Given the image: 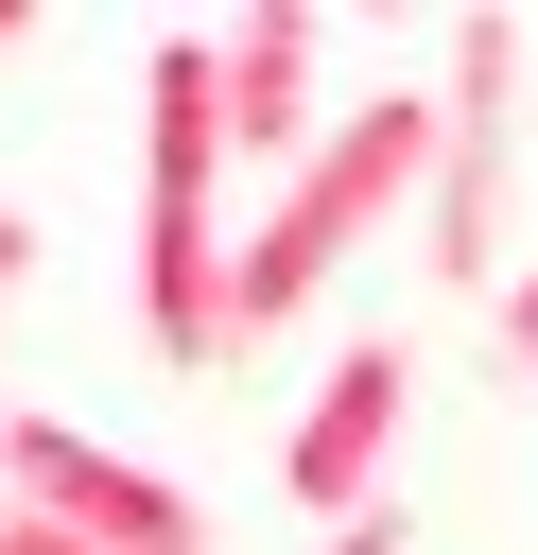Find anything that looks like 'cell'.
<instances>
[{"label": "cell", "instance_id": "10", "mask_svg": "<svg viewBox=\"0 0 538 555\" xmlns=\"http://www.w3.org/2000/svg\"><path fill=\"white\" fill-rule=\"evenodd\" d=\"M17 278H35V225H17V208H0V295H17Z\"/></svg>", "mask_w": 538, "mask_h": 555}, {"label": "cell", "instance_id": "3", "mask_svg": "<svg viewBox=\"0 0 538 555\" xmlns=\"http://www.w3.org/2000/svg\"><path fill=\"white\" fill-rule=\"evenodd\" d=\"M434 208H417V278L434 295H521V260H503V173H521V35L503 17H451V69H434Z\"/></svg>", "mask_w": 538, "mask_h": 555}, {"label": "cell", "instance_id": "7", "mask_svg": "<svg viewBox=\"0 0 538 555\" xmlns=\"http://www.w3.org/2000/svg\"><path fill=\"white\" fill-rule=\"evenodd\" d=\"M0 555H104V538H69V520H35V503L0 486Z\"/></svg>", "mask_w": 538, "mask_h": 555}, {"label": "cell", "instance_id": "4", "mask_svg": "<svg viewBox=\"0 0 538 555\" xmlns=\"http://www.w3.org/2000/svg\"><path fill=\"white\" fill-rule=\"evenodd\" d=\"M0 486H17L35 520L104 538V555H208L191 486H174V468H139V451H104V434H69V416H0Z\"/></svg>", "mask_w": 538, "mask_h": 555}, {"label": "cell", "instance_id": "2", "mask_svg": "<svg viewBox=\"0 0 538 555\" xmlns=\"http://www.w3.org/2000/svg\"><path fill=\"white\" fill-rule=\"evenodd\" d=\"M434 87H382V104H347L330 121V156L312 173H278L260 191V225H243V278H226V330L260 347V330H295L330 278H347V243L364 225H399V208H434Z\"/></svg>", "mask_w": 538, "mask_h": 555}, {"label": "cell", "instance_id": "1", "mask_svg": "<svg viewBox=\"0 0 538 555\" xmlns=\"http://www.w3.org/2000/svg\"><path fill=\"white\" fill-rule=\"evenodd\" d=\"M226 35H156L139 52V330H156V364L174 382H208L243 330H226Z\"/></svg>", "mask_w": 538, "mask_h": 555}, {"label": "cell", "instance_id": "6", "mask_svg": "<svg viewBox=\"0 0 538 555\" xmlns=\"http://www.w3.org/2000/svg\"><path fill=\"white\" fill-rule=\"evenodd\" d=\"M312 87H330V17H226V139L260 156V173H312L330 156V121H312Z\"/></svg>", "mask_w": 538, "mask_h": 555}, {"label": "cell", "instance_id": "5", "mask_svg": "<svg viewBox=\"0 0 538 555\" xmlns=\"http://www.w3.org/2000/svg\"><path fill=\"white\" fill-rule=\"evenodd\" d=\"M399 416H417V347H399V330H364V347L312 382L295 451H278V468H295V503H312L330 538H347V520H382V451H399Z\"/></svg>", "mask_w": 538, "mask_h": 555}, {"label": "cell", "instance_id": "9", "mask_svg": "<svg viewBox=\"0 0 538 555\" xmlns=\"http://www.w3.org/2000/svg\"><path fill=\"white\" fill-rule=\"evenodd\" d=\"M312 555H417V520L382 503V520H347V538H312Z\"/></svg>", "mask_w": 538, "mask_h": 555}, {"label": "cell", "instance_id": "8", "mask_svg": "<svg viewBox=\"0 0 538 555\" xmlns=\"http://www.w3.org/2000/svg\"><path fill=\"white\" fill-rule=\"evenodd\" d=\"M486 347H503V364H521V382H538V260H521V295H503V312H486Z\"/></svg>", "mask_w": 538, "mask_h": 555}, {"label": "cell", "instance_id": "11", "mask_svg": "<svg viewBox=\"0 0 538 555\" xmlns=\"http://www.w3.org/2000/svg\"><path fill=\"white\" fill-rule=\"evenodd\" d=\"M17 35H35V17H17V0H0V52H17Z\"/></svg>", "mask_w": 538, "mask_h": 555}]
</instances>
